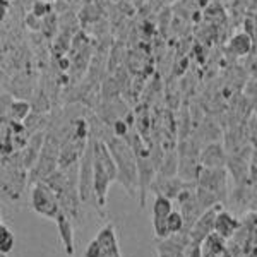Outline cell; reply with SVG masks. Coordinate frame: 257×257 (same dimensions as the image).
Masks as SVG:
<instances>
[{
    "label": "cell",
    "mask_w": 257,
    "mask_h": 257,
    "mask_svg": "<svg viewBox=\"0 0 257 257\" xmlns=\"http://www.w3.org/2000/svg\"><path fill=\"white\" fill-rule=\"evenodd\" d=\"M105 143L113 155L115 163H117V182L127 190L128 196L139 194V170L134 148L128 144L127 139L117 138V136H110Z\"/></svg>",
    "instance_id": "1"
},
{
    "label": "cell",
    "mask_w": 257,
    "mask_h": 257,
    "mask_svg": "<svg viewBox=\"0 0 257 257\" xmlns=\"http://www.w3.org/2000/svg\"><path fill=\"white\" fill-rule=\"evenodd\" d=\"M31 208L40 216L55 219L60 214V197L47 182H36L31 187Z\"/></svg>",
    "instance_id": "2"
},
{
    "label": "cell",
    "mask_w": 257,
    "mask_h": 257,
    "mask_svg": "<svg viewBox=\"0 0 257 257\" xmlns=\"http://www.w3.org/2000/svg\"><path fill=\"white\" fill-rule=\"evenodd\" d=\"M197 185L202 189H208L219 197V201H225L226 197V172L225 168H204L201 167L197 173Z\"/></svg>",
    "instance_id": "3"
},
{
    "label": "cell",
    "mask_w": 257,
    "mask_h": 257,
    "mask_svg": "<svg viewBox=\"0 0 257 257\" xmlns=\"http://www.w3.org/2000/svg\"><path fill=\"white\" fill-rule=\"evenodd\" d=\"M223 209V204L221 202H218V204H214L213 208L206 209L204 213L199 216V219L196 223H194L192 230H190V242L194 243V245H202L204 243V240L209 237L211 233L214 231V223H216V216L218 213Z\"/></svg>",
    "instance_id": "4"
},
{
    "label": "cell",
    "mask_w": 257,
    "mask_h": 257,
    "mask_svg": "<svg viewBox=\"0 0 257 257\" xmlns=\"http://www.w3.org/2000/svg\"><path fill=\"white\" fill-rule=\"evenodd\" d=\"M172 211H173L172 199L165 196H155V202H153V230H155L156 238L163 240L170 237L167 219Z\"/></svg>",
    "instance_id": "5"
},
{
    "label": "cell",
    "mask_w": 257,
    "mask_h": 257,
    "mask_svg": "<svg viewBox=\"0 0 257 257\" xmlns=\"http://www.w3.org/2000/svg\"><path fill=\"white\" fill-rule=\"evenodd\" d=\"M190 184L194 182H187L180 177H161L156 175V178L153 180L151 189L149 192H153L155 196H165L172 201H177V197L180 196L182 190H185Z\"/></svg>",
    "instance_id": "6"
},
{
    "label": "cell",
    "mask_w": 257,
    "mask_h": 257,
    "mask_svg": "<svg viewBox=\"0 0 257 257\" xmlns=\"http://www.w3.org/2000/svg\"><path fill=\"white\" fill-rule=\"evenodd\" d=\"M199 163L204 168H225L226 155L221 144L211 143L201 153H199Z\"/></svg>",
    "instance_id": "7"
},
{
    "label": "cell",
    "mask_w": 257,
    "mask_h": 257,
    "mask_svg": "<svg viewBox=\"0 0 257 257\" xmlns=\"http://www.w3.org/2000/svg\"><path fill=\"white\" fill-rule=\"evenodd\" d=\"M96 240L101 245V257H122L118 250V240L117 235H115L113 225L108 223L106 226H103L101 230L98 231Z\"/></svg>",
    "instance_id": "8"
},
{
    "label": "cell",
    "mask_w": 257,
    "mask_h": 257,
    "mask_svg": "<svg viewBox=\"0 0 257 257\" xmlns=\"http://www.w3.org/2000/svg\"><path fill=\"white\" fill-rule=\"evenodd\" d=\"M57 228H59V237L62 240V245L67 255L74 254V226L72 219H70L64 211H60V214L55 218Z\"/></svg>",
    "instance_id": "9"
},
{
    "label": "cell",
    "mask_w": 257,
    "mask_h": 257,
    "mask_svg": "<svg viewBox=\"0 0 257 257\" xmlns=\"http://www.w3.org/2000/svg\"><path fill=\"white\" fill-rule=\"evenodd\" d=\"M240 226H242V223H240V219H237L235 216H231L228 211L221 209L218 213L216 216V223H214V231L219 233L221 237H225L226 240L235 237V233L240 230Z\"/></svg>",
    "instance_id": "10"
},
{
    "label": "cell",
    "mask_w": 257,
    "mask_h": 257,
    "mask_svg": "<svg viewBox=\"0 0 257 257\" xmlns=\"http://www.w3.org/2000/svg\"><path fill=\"white\" fill-rule=\"evenodd\" d=\"M9 118L14 122H24L31 115V105L26 99H12L9 108Z\"/></svg>",
    "instance_id": "11"
},
{
    "label": "cell",
    "mask_w": 257,
    "mask_h": 257,
    "mask_svg": "<svg viewBox=\"0 0 257 257\" xmlns=\"http://www.w3.org/2000/svg\"><path fill=\"white\" fill-rule=\"evenodd\" d=\"M252 48V40L245 33H238L230 41V50L235 55H247Z\"/></svg>",
    "instance_id": "12"
},
{
    "label": "cell",
    "mask_w": 257,
    "mask_h": 257,
    "mask_svg": "<svg viewBox=\"0 0 257 257\" xmlns=\"http://www.w3.org/2000/svg\"><path fill=\"white\" fill-rule=\"evenodd\" d=\"M204 245H206V250H208L209 254L221 255L223 252L226 250V238L221 237V235L216 233V231H213V233L204 240Z\"/></svg>",
    "instance_id": "13"
},
{
    "label": "cell",
    "mask_w": 257,
    "mask_h": 257,
    "mask_svg": "<svg viewBox=\"0 0 257 257\" xmlns=\"http://www.w3.org/2000/svg\"><path fill=\"white\" fill-rule=\"evenodd\" d=\"M14 233L6 223L0 225V254H9L14 248Z\"/></svg>",
    "instance_id": "14"
},
{
    "label": "cell",
    "mask_w": 257,
    "mask_h": 257,
    "mask_svg": "<svg viewBox=\"0 0 257 257\" xmlns=\"http://www.w3.org/2000/svg\"><path fill=\"white\" fill-rule=\"evenodd\" d=\"M167 225H168V231L170 235H175V233H182L185 228V218L182 214V211H175L173 209L170 213V216L167 219Z\"/></svg>",
    "instance_id": "15"
},
{
    "label": "cell",
    "mask_w": 257,
    "mask_h": 257,
    "mask_svg": "<svg viewBox=\"0 0 257 257\" xmlns=\"http://www.w3.org/2000/svg\"><path fill=\"white\" fill-rule=\"evenodd\" d=\"M84 257H101V245L96 238L91 240L84 250Z\"/></svg>",
    "instance_id": "16"
},
{
    "label": "cell",
    "mask_w": 257,
    "mask_h": 257,
    "mask_svg": "<svg viewBox=\"0 0 257 257\" xmlns=\"http://www.w3.org/2000/svg\"><path fill=\"white\" fill-rule=\"evenodd\" d=\"M247 257H257V245L250 247V250L247 252Z\"/></svg>",
    "instance_id": "17"
}]
</instances>
